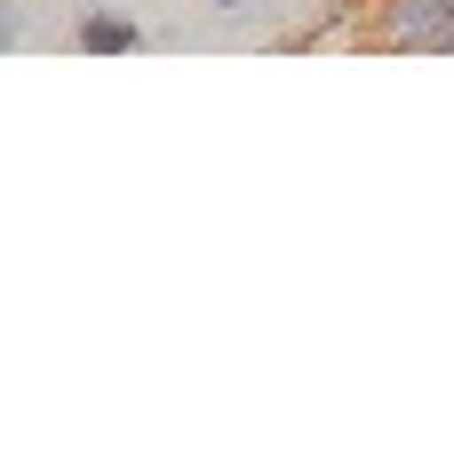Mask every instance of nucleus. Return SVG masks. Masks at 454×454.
I'll list each match as a JSON object with an SVG mask.
<instances>
[{
  "instance_id": "7ed1b4c3",
  "label": "nucleus",
  "mask_w": 454,
  "mask_h": 454,
  "mask_svg": "<svg viewBox=\"0 0 454 454\" xmlns=\"http://www.w3.org/2000/svg\"><path fill=\"white\" fill-rule=\"evenodd\" d=\"M16 32H24V16H16V0H0V48H16Z\"/></svg>"
},
{
  "instance_id": "f257e3e1",
  "label": "nucleus",
  "mask_w": 454,
  "mask_h": 454,
  "mask_svg": "<svg viewBox=\"0 0 454 454\" xmlns=\"http://www.w3.org/2000/svg\"><path fill=\"white\" fill-rule=\"evenodd\" d=\"M367 40L399 56H454V0H359Z\"/></svg>"
},
{
  "instance_id": "f03ea898",
  "label": "nucleus",
  "mask_w": 454,
  "mask_h": 454,
  "mask_svg": "<svg viewBox=\"0 0 454 454\" xmlns=\"http://www.w3.org/2000/svg\"><path fill=\"white\" fill-rule=\"evenodd\" d=\"M72 48H88V56H128V48H144V32H136V16L88 8V16L72 24Z\"/></svg>"
},
{
  "instance_id": "20e7f679",
  "label": "nucleus",
  "mask_w": 454,
  "mask_h": 454,
  "mask_svg": "<svg viewBox=\"0 0 454 454\" xmlns=\"http://www.w3.org/2000/svg\"><path fill=\"white\" fill-rule=\"evenodd\" d=\"M207 8H247V0H207Z\"/></svg>"
}]
</instances>
